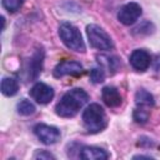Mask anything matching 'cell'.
<instances>
[{"label":"cell","mask_w":160,"mask_h":160,"mask_svg":"<svg viewBox=\"0 0 160 160\" xmlns=\"http://www.w3.org/2000/svg\"><path fill=\"white\" fill-rule=\"evenodd\" d=\"M88 100H89V95L86 94L85 90L79 88L69 90L58 102L55 108L56 114L61 118H72L88 102Z\"/></svg>","instance_id":"6da1fadb"},{"label":"cell","mask_w":160,"mask_h":160,"mask_svg":"<svg viewBox=\"0 0 160 160\" xmlns=\"http://www.w3.org/2000/svg\"><path fill=\"white\" fill-rule=\"evenodd\" d=\"M82 122L89 132H99L106 125L105 111L99 104H90L82 112Z\"/></svg>","instance_id":"7a4b0ae2"},{"label":"cell","mask_w":160,"mask_h":160,"mask_svg":"<svg viewBox=\"0 0 160 160\" xmlns=\"http://www.w3.org/2000/svg\"><path fill=\"white\" fill-rule=\"evenodd\" d=\"M59 35L62 42L71 50L78 52L85 51V44L82 40V36L76 26L69 22H64L59 26Z\"/></svg>","instance_id":"3957f363"},{"label":"cell","mask_w":160,"mask_h":160,"mask_svg":"<svg viewBox=\"0 0 160 160\" xmlns=\"http://www.w3.org/2000/svg\"><path fill=\"white\" fill-rule=\"evenodd\" d=\"M86 34L89 38V42L92 48L99 49V50H110L112 49L114 44L110 39V36L102 30L100 26L91 24L86 26Z\"/></svg>","instance_id":"277c9868"},{"label":"cell","mask_w":160,"mask_h":160,"mask_svg":"<svg viewBox=\"0 0 160 160\" xmlns=\"http://www.w3.org/2000/svg\"><path fill=\"white\" fill-rule=\"evenodd\" d=\"M141 15V6L136 2H129L120 8L118 19L124 25H132Z\"/></svg>","instance_id":"5b68a950"},{"label":"cell","mask_w":160,"mask_h":160,"mask_svg":"<svg viewBox=\"0 0 160 160\" xmlns=\"http://www.w3.org/2000/svg\"><path fill=\"white\" fill-rule=\"evenodd\" d=\"M34 132L40 139V141L46 145L55 144L60 139V131L55 126H50V125H45V124L36 125L34 128Z\"/></svg>","instance_id":"8992f818"},{"label":"cell","mask_w":160,"mask_h":160,"mask_svg":"<svg viewBox=\"0 0 160 160\" xmlns=\"http://www.w3.org/2000/svg\"><path fill=\"white\" fill-rule=\"evenodd\" d=\"M30 95H31V98L36 102H39V104H48L54 98V90L49 85H46L44 82H36L31 88Z\"/></svg>","instance_id":"52a82bcc"},{"label":"cell","mask_w":160,"mask_h":160,"mask_svg":"<svg viewBox=\"0 0 160 160\" xmlns=\"http://www.w3.org/2000/svg\"><path fill=\"white\" fill-rule=\"evenodd\" d=\"M81 72H82L81 64L74 60H64L59 62L54 69L55 78H61L65 75H80Z\"/></svg>","instance_id":"ba28073f"},{"label":"cell","mask_w":160,"mask_h":160,"mask_svg":"<svg viewBox=\"0 0 160 160\" xmlns=\"http://www.w3.org/2000/svg\"><path fill=\"white\" fill-rule=\"evenodd\" d=\"M151 62L150 55L145 50H134L130 55V64L138 71H145Z\"/></svg>","instance_id":"9c48e42d"},{"label":"cell","mask_w":160,"mask_h":160,"mask_svg":"<svg viewBox=\"0 0 160 160\" xmlns=\"http://www.w3.org/2000/svg\"><path fill=\"white\" fill-rule=\"evenodd\" d=\"M102 100L110 108H116L121 104V95L114 86H105L102 89Z\"/></svg>","instance_id":"30bf717a"},{"label":"cell","mask_w":160,"mask_h":160,"mask_svg":"<svg viewBox=\"0 0 160 160\" xmlns=\"http://www.w3.org/2000/svg\"><path fill=\"white\" fill-rule=\"evenodd\" d=\"M80 158L84 160H106L109 154L96 146H85L80 151Z\"/></svg>","instance_id":"8fae6325"},{"label":"cell","mask_w":160,"mask_h":160,"mask_svg":"<svg viewBox=\"0 0 160 160\" xmlns=\"http://www.w3.org/2000/svg\"><path fill=\"white\" fill-rule=\"evenodd\" d=\"M42 60H44V51L40 49V50H38L34 54V56H32V59L30 61V70H29V72H30V78L31 79H36V76L41 71Z\"/></svg>","instance_id":"7c38bea8"},{"label":"cell","mask_w":160,"mask_h":160,"mask_svg":"<svg viewBox=\"0 0 160 160\" xmlns=\"http://www.w3.org/2000/svg\"><path fill=\"white\" fill-rule=\"evenodd\" d=\"M19 84L14 78H4L1 81V92L6 96H12L18 92Z\"/></svg>","instance_id":"4fadbf2b"},{"label":"cell","mask_w":160,"mask_h":160,"mask_svg":"<svg viewBox=\"0 0 160 160\" xmlns=\"http://www.w3.org/2000/svg\"><path fill=\"white\" fill-rule=\"evenodd\" d=\"M135 102H136L138 106L150 108V106L154 105V96H152L149 91L141 89V90H139V91L135 94Z\"/></svg>","instance_id":"5bb4252c"},{"label":"cell","mask_w":160,"mask_h":160,"mask_svg":"<svg viewBox=\"0 0 160 160\" xmlns=\"http://www.w3.org/2000/svg\"><path fill=\"white\" fill-rule=\"evenodd\" d=\"M18 112H19L20 115H24V116L31 115V114L35 112V106H34V104H32L30 100L22 99V100L18 104Z\"/></svg>","instance_id":"9a60e30c"},{"label":"cell","mask_w":160,"mask_h":160,"mask_svg":"<svg viewBox=\"0 0 160 160\" xmlns=\"http://www.w3.org/2000/svg\"><path fill=\"white\" fill-rule=\"evenodd\" d=\"M149 108H144V106H138L134 110V120L139 124H144L148 121L149 119Z\"/></svg>","instance_id":"2e32d148"},{"label":"cell","mask_w":160,"mask_h":160,"mask_svg":"<svg viewBox=\"0 0 160 160\" xmlns=\"http://www.w3.org/2000/svg\"><path fill=\"white\" fill-rule=\"evenodd\" d=\"M98 61L102 65H106L108 69L115 71L116 68H118V60L116 58H112V56H105V55H99L98 56Z\"/></svg>","instance_id":"e0dca14e"},{"label":"cell","mask_w":160,"mask_h":160,"mask_svg":"<svg viewBox=\"0 0 160 160\" xmlns=\"http://www.w3.org/2000/svg\"><path fill=\"white\" fill-rule=\"evenodd\" d=\"M24 4V0H2V6L9 11V12H15L18 11Z\"/></svg>","instance_id":"ac0fdd59"},{"label":"cell","mask_w":160,"mask_h":160,"mask_svg":"<svg viewBox=\"0 0 160 160\" xmlns=\"http://www.w3.org/2000/svg\"><path fill=\"white\" fill-rule=\"evenodd\" d=\"M105 79V71L102 68H94L91 71H90V80L94 82V84H99V82H102Z\"/></svg>","instance_id":"d6986e66"},{"label":"cell","mask_w":160,"mask_h":160,"mask_svg":"<svg viewBox=\"0 0 160 160\" xmlns=\"http://www.w3.org/2000/svg\"><path fill=\"white\" fill-rule=\"evenodd\" d=\"M34 158H35V159H55L54 155H51V154L48 152V151H40V152L35 154Z\"/></svg>","instance_id":"ffe728a7"},{"label":"cell","mask_w":160,"mask_h":160,"mask_svg":"<svg viewBox=\"0 0 160 160\" xmlns=\"http://www.w3.org/2000/svg\"><path fill=\"white\" fill-rule=\"evenodd\" d=\"M1 22H2V30H4V28H5V19L4 18H1Z\"/></svg>","instance_id":"44dd1931"}]
</instances>
